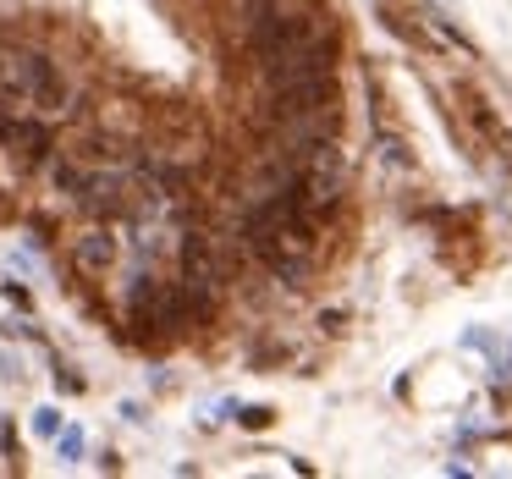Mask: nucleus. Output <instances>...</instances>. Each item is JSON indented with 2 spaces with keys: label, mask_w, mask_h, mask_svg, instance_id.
<instances>
[{
  "label": "nucleus",
  "mask_w": 512,
  "mask_h": 479,
  "mask_svg": "<svg viewBox=\"0 0 512 479\" xmlns=\"http://www.w3.org/2000/svg\"><path fill=\"white\" fill-rule=\"evenodd\" d=\"M325 17L314 12V6H276L270 17H259L254 28H248V50H254L259 67H270V61L292 56L298 45H309V39L325 34Z\"/></svg>",
  "instance_id": "nucleus-1"
},
{
  "label": "nucleus",
  "mask_w": 512,
  "mask_h": 479,
  "mask_svg": "<svg viewBox=\"0 0 512 479\" xmlns=\"http://www.w3.org/2000/svg\"><path fill=\"white\" fill-rule=\"evenodd\" d=\"M0 105L6 111L28 105V83H23V67H17V50H0Z\"/></svg>",
  "instance_id": "nucleus-8"
},
{
  "label": "nucleus",
  "mask_w": 512,
  "mask_h": 479,
  "mask_svg": "<svg viewBox=\"0 0 512 479\" xmlns=\"http://www.w3.org/2000/svg\"><path fill=\"white\" fill-rule=\"evenodd\" d=\"M270 419H276V408H265V402H254V408H237V424H243V430H265Z\"/></svg>",
  "instance_id": "nucleus-9"
},
{
  "label": "nucleus",
  "mask_w": 512,
  "mask_h": 479,
  "mask_svg": "<svg viewBox=\"0 0 512 479\" xmlns=\"http://www.w3.org/2000/svg\"><path fill=\"white\" fill-rule=\"evenodd\" d=\"M34 430H39V435H61V413H56V408H39V413H34Z\"/></svg>",
  "instance_id": "nucleus-12"
},
{
  "label": "nucleus",
  "mask_w": 512,
  "mask_h": 479,
  "mask_svg": "<svg viewBox=\"0 0 512 479\" xmlns=\"http://www.w3.org/2000/svg\"><path fill=\"white\" fill-rule=\"evenodd\" d=\"M17 67H23V83H28V105L39 116H72V83L45 50H17Z\"/></svg>",
  "instance_id": "nucleus-3"
},
{
  "label": "nucleus",
  "mask_w": 512,
  "mask_h": 479,
  "mask_svg": "<svg viewBox=\"0 0 512 479\" xmlns=\"http://www.w3.org/2000/svg\"><path fill=\"white\" fill-rule=\"evenodd\" d=\"M0 144H6L17 171H45L56 160V133H50L45 116H23L6 111V105H0Z\"/></svg>",
  "instance_id": "nucleus-2"
},
{
  "label": "nucleus",
  "mask_w": 512,
  "mask_h": 479,
  "mask_svg": "<svg viewBox=\"0 0 512 479\" xmlns=\"http://www.w3.org/2000/svg\"><path fill=\"white\" fill-rule=\"evenodd\" d=\"M78 204H83L89 215H122V210H127V182L116 177V171H100V177L83 182Z\"/></svg>",
  "instance_id": "nucleus-6"
},
{
  "label": "nucleus",
  "mask_w": 512,
  "mask_h": 479,
  "mask_svg": "<svg viewBox=\"0 0 512 479\" xmlns=\"http://www.w3.org/2000/svg\"><path fill=\"white\" fill-rule=\"evenodd\" d=\"M336 61H342V34L325 28L320 39H309V45H298L292 56L270 61V67H259V72H265V83L276 89V83H298V78H325V72H336Z\"/></svg>",
  "instance_id": "nucleus-4"
},
{
  "label": "nucleus",
  "mask_w": 512,
  "mask_h": 479,
  "mask_svg": "<svg viewBox=\"0 0 512 479\" xmlns=\"http://www.w3.org/2000/svg\"><path fill=\"white\" fill-rule=\"evenodd\" d=\"M380 155H386V160H391V166H402V171H408V166H413V155H408V144H402V138H391V133H386V138H380Z\"/></svg>",
  "instance_id": "nucleus-10"
},
{
  "label": "nucleus",
  "mask_w": 512,
  "mask_h": 479,
  "mask_svg": "<svg viewBox=\"0 0 512 479\" xmlns=\"http://www.w3.org/2000/svg\"><path fill=\"white\" fill-rule=\"evenodd\" d=\"M463 111H468V122H474V133L485 138V144L496 149L501 160H512V133L501 127V116L490 111V100H479V94H463Z\"/></svg>",
  "instance_id": "nucleus-7"
},
{
  "label": "nucleus",
  "mask_w": 512,
  "mask_h": 479,
  "mask_svg": "<svg viewBox=\"0 0 512 479\" xmlns=\"http://www.w3.org/2000/svg\"><path fill=\"white\" fill-rule=\"evenodd\" d=\"M72 265H78L83 276H105V270L116 265V237L105 232V226H89L83 237H72Z\"/></svg>",
  "instance_id": "nucleus-5"
},
{
  "label": "nucleus",
  "mask_w": 512,
  "mask_h": 479,
  "mask_svg": "<svg viewBox=\"0 0 512 479\" xmlns=\"http://www.w3.org/2000/svg\"><path fill=\"white\" fill-rule=\"evenodd\" d=\"M61 457H67V463H78V457H83V430H78V424L61 430Z\"/></svg>",
  "instance_id": "nucleus-11"
}]
</instances>
